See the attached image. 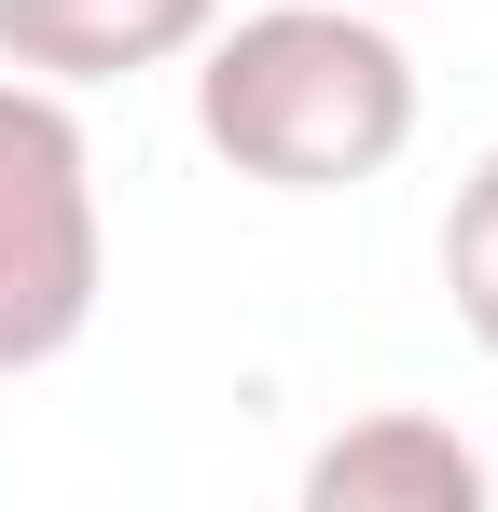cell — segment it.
Here are the masks:
<instances>
[{
  "mask_svg": "<svg viewBox=\"0 0 498 512\" xmlns=\"http://www.w3.org/2000/svg\"><path fill=\"white\" fill-rule=\"evenodd\" d=\"M208 28H222V0H0V70L83 97V84L180 70Z\"/></svg>",
  "mask_w": 498,
  "mask_h": 512,
  "instance_id": "3957f363",
  "label": "cell"
},
{
  "mask_svg": "<svg viewBox=\"0 0 498 512\" xmlns=\"http://www.w3.org/2000/svg\"><path fill=\"white\" fill-rule=\"evenodd\" d=\"M194 139L263 194H346L415 153V56L374 0H263L194 42Z\"/></svg>",
  "mask_w": 498,
  "mask_h": 512,
  "instance_id": "6da1fadb",
  "label": "cell"
},
{
  "mask_svg": "<svg viewBox=\"0 0 498 512\" xmlns=\"http://www.w3.org/2000/svg\"><path fill=\"white\" fill-rule=\"evenodd\" d=\"M111 222H97V139L56 84L0 70V374H56L97 333Z\"/></svg>",
  "mask_w": 498,
  "mask_h": 512,
  "instance_id": "7a4b0ae2",
  "label": "cell"
},
{
  "mask_svg": "<svg viewBox=\"0 0 498 512\" xmlns=\"http://www.w3.org/2000/svg\"><path fill=\"white\" fill-rule=\"evenodd\" d=\"M471 499H485V443L415 402H374L305 457V512H471Z\"/></svg>",
  "mask_w": 498,
  "mask_h": 512,
  "instance_id": "277c9868",
  "label": "cell"
},
{
  "mask_svg": "<svg viewBox=\"0 0 498 512\" xmlns=\"http://www.w3.org/2000/svg\"><path fill=\"white\" fill-rule=\"evenodd\" d=\"M443 305H457V333L498 360V153L457 180V208H443Z\"/></svg>",
  "mask_w": 498,
  "mask_h": 512,
  "instance_id": "5b68a950",
  "label": "cell"
},
{
  "mask_svg": "<svg viewBox=\"0 0 498 512\" xmlns=\"http://www.w3.org/2000/svg\"><path fill=\"white\" fill-rule=\"evenodd\" d=\"M374 14H415V0H374Z\"/></svg>",
  "mask_w": 498,
  "mask_h": 512,
  "instance_id": "8992f818",
  "label": "cell"
}]
</instances>
